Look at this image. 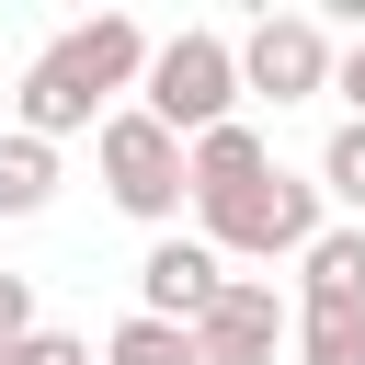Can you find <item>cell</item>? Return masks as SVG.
<instances>
[{
	"label": "cell",
	"instance_id": "9a60e30c",
	"mask_svg": "<svg viewBox=\"0 0 365 365\" xmlns=\"http://www.w3.org/2000/svg\"><path fill=\"white\" fill-rule=\"evenodd\" d=\"M331 91H342V103L365 114V34H354V46H331Z\"/></svg>",
	"mask_w": 365,
	"mask_h": 365
},
{
	"label": "cell",
	"instance_id": "5b68a950",
	"mask_svg": "<svg viewBox=\"0 0 365 365\" xmlns=\"http://www.w3.org/2000/svg\"><path fill=\"white\" fill-rule=\"evenodd\" d=\"M228 57H240V91H262V103H308V91H331V34H319L308 11H262Z\"/></svg>",
	"mask_w": 365,
	"mask_h": 365
},
{
	"label": "cell",
	"instance_id": "3957f363",
	"mask_svg": "<svg viewBox=\"0 0 365 365\" xmlns=\"http://www.w3.org/2000/svg\"><path fill=\"white\" fill-rule=\"evenodd\" d=\"M137 114H148V125H171V137L228 125V114H240V57H228V34L182 23L171 46H148V68H137Z\"/></svg>",
	"mask_w": 365,
	"mask_h": 365
},
{
	"label": "cell",
	"instance_id": "5bb4252c",
	"mask_svg": "<svg viewBox=\"0 0 365 365\" xmlns=\"http://www.w3.org/2000/svg\"><path fill=\"white\" fill-rule=\"evenodd\" d=\"M23 331H34V285H23V274H0V342H23Z\"/></svg>",
	"mask_w": 365,
	"mask_h": 365
},
{
	"label": "cell",
	"instance_id": "8fae6325",
	"mask_svg": "<svg viewBox=\"0 0 365 365\" xmlns=\"http://www.w3.org/2000/svg\"><path fill=\"white\" fill-rule=\"evenodd\" d=\"M319 194H342V205H354V228H365V114H342V125H331V148H319Z\"/></svg>",
	"mask_w": 365,
	"mask_h": 365
},
{
	"label": "cell",
	"instance_id": "4fadbf2b",
	"mask_svg": "<svg viewBox=\"0 0 365 365\" xmlns=\"http://www.w3.org/2000/svg\"><path fill=\"white\" fill-rule=\"evenodd\" d=\"M0 365H91V342H68V331H23V342H0Z\"/></svg>",
	"mask_w": 365,
	"mask_h": 365
},
{
	"label": "cell",
	"instance_id": "6da1fadb",
	"mask_svg": "<svg viewBox=\"0 0 365 365\" xmlns=\"http://www.w3.org/2000/svg\"><path fill=\"white\" fill-rule=\"evenodd\" d=\"M137 68H148V34L125 23V11H91V23H68V34H46L34 46V68H23V91H11V114H23V137H80V125H103L114 114V91H137Z\"/></svg>",
	"mask_w": 365,
	"mask_h": 365
},
{
	"label": "cell",
	"instance_id": "9c48e42d",
	"mask_svg": "<svg viewBox=\"0 0 365 365\" xmlns=\"http://www.w3.org/2000/svg\"><path fill=\"white\" fill-rule=\"evenodd\" d=\"M46 205H57V148L11 125L0 137V217H46Z\"/></svg>",
	"mask_w": 365,
	"mask_h": 365
},
{
	"label": "cell",
	"instance_id": "277c9868",
	"mask_svg": "<svg viewBox=\"0 0 365 365\" xmlns=\"http://www.w3.org/2000/svg\"><path fill=\"white\" fill-rule=\"evenodd\" d=\"M91 160H103V194L125 205V217H182V137L171 125H148L137 103H114L103 125H91Z\"/></svg>",
	"mask_w": 365,
	"mask_h": 365
},
{
	"label": "cell",
	"instance_id": "30bf717a",
	"mask_svg": "<svg viewBox=\"0 0 365 365\" xmlns=\"http://www.w3.org/2000/svg\"><path fill=\"white\" fill-rule=\"evenodd\" d=\"M297 365H365V308H285Z\"/></svg>",
	"mask_w": 365,
	"mask_h": 365
},
{
	"label": "cell",
	"instance_id": "52a82bcc",
	"mask_svg": "<svg viewBox=\"0 0 365 365\" xmlns=\"http://www.w3.org/2000/svg\"><path fill=\"white\" fill-rule=\"evenodd\" d=\"M217 285H228V262H217L205 240H160V251L137 262V319H171V331H194V319L217 308Z\"/></svg>",
	"mask_w": 365,
	"mask_h": 365
},
{
	"label": "cell",
	"instance_id": "7a4b0ae2",
	"mask_svg": "<svg viewBox=\"0 0 365 365\" xmlns=\"http://www.w3.org/2000/svg\"><path fill=\"white\" fill-rule=\"evenodd\" d=\"M194 217H205V251L228 262V251H251V262H297L308 240H319V182H297V171H240V182H205L194 194Z\"/></svg>",
	"mask_w": 365,
	"mask_h": 365
},
{
	"label": "cell",
	"instance_id": "8992f818",
	"mask_svg": "<svg viewBox=\"0 0 365 365\" xmlns=\"http://www.w3.org/2000/svg\"><path fill=\"white\" fill-rule=\"evenodd\" d=\"M274 342H285V297L262 274H228L217 308L194 319V365H274Z\"/></svg>",
	"mask_w": 365,
	"mask_h": 365
},
{
	"label": "cell",
	"instance_id": "7c38bea8",
	"mask_svg": "<svg viewBox=\"0 0 365 365\" xmlns=\"http://www.w3.org/2000/svg\"><path fill=\"white\" fill-rule=\"evenodd\" d=\"M103 365H194V331H171V319H114Z\"/></svg>",
	"mask_w": 365,
	"mask_h": 365
},
{
	"label": "cell",
	"instance_id": "ba28073f",
	"mask_svg": "<svg viewBox=\"0 0 365 365\" xmlns=\"http://www.w3.org/2000/svg\"><path fill=\"white\" fill-rule=\"evenodd\" d=\"M297 308H365V228H319L297 251Z\"/></svg>",
	"mask_w": 365,
	"mask_h": 365
}]
</instances>
